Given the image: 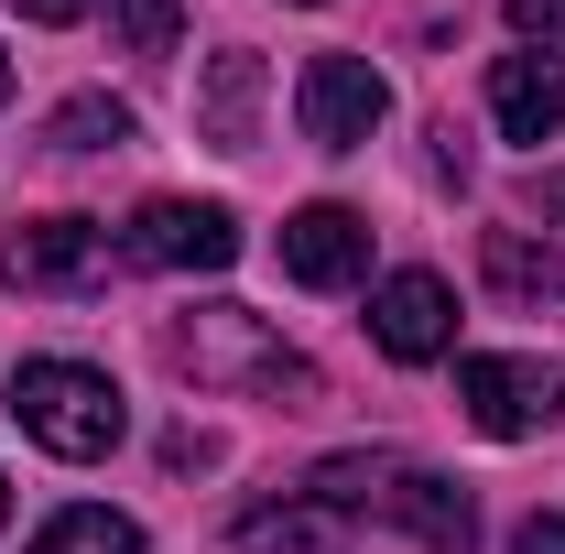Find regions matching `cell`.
Instances as JSON below:
<instances>
[{
    "instance_id": "obj_1",
    "label": "cell",
    "mask_w": 565,
    "mask_h": 554,
    "mask_svg": "<svg viewBox=\"0 0 565 554\" xmlns=\"http://www.w3.org/2000/svg\"><path fill=\"white\" fill-rule=\"evenodd\" d=\"M11 424H22L44 457L87 468V457H109V446L131 435V403H120V381L87 370V359H22V370H11Z\"/></svg>"
},
{
    "instance_id": "obj_2",
    "label": "cell",
    "mask_w": 565,
    "mask_h": 554,
    "mask_svg": "<svg viewBox=\"0 0 565 554\" xmlns=\"http://www.w3.org/2000/svg\"><path fill=\"white\" fill-rule=\"evenodd\" d=\"M163 348H174V370H185L196 392H294V403H316V370H305L250 305H196Z\"/></svg>"
},
{
    "instance_id": "obj_3",
    "label": "cell",
    "mask_w": 565,
    "mask_h": 554,
    "mask_svg": "<svg viewBox=\"0 0 565 554\" xmlns=\"http://www.w3.org/2000/svg\"><path fill=\"white\" fill-rule=\"evenodd\" d=\"M120 262H141V273H228L239 262V217L207 207V196H152L120 228Z\"/></svg>"
},
{
    "instance_id": "obj_4",
    "label": "cell",
    "mask_w": 565,
    "mask_h": 554,
    "mask_svg": "<svg viewBox=\"0 0 565 554\" xmlns=\"http://www.w3.org/2000/svg\"><path fill=\"white\" fill-rule=\"evenodd\" d=\"M294 120H305L316 152H359V141L392 120V87H381L370 55H316V66L294 76Z\"/></svg>"
},
{
    "instance_id": "obj_5",
    "label": "cell",
    "mask_w": 565,
    "mask_h": 554,
    "mask_svg": "<svg viewBox=\"0 0 565 554\" xmlns=\"http://www.w3.org/2000/svg\"><path fill=\"white\" fill-rule=\"evenodd\" d=\"M457 403L490 446H522V435H544L565 414V381L544 359H457Z\"/></svg>"
},
{
    "instance_id": "obj_6",
    "label": "cell",
    "mask_w": 565,
    "mask_h": 554,
    "mask_svg": "<svg viewBox=\"0 0 565 554\" xmlns=\"http://www.w3.org/2000/svg\"><path fill=\"white\" fill-rule=\"evenodd\" d=\"M109 262H120V239L98 217H22L11 228V283L22 294H98Z\"/></svg>"
},
{
    "instance_id": "obj_7",
    "label": "cell",
    "mask_w": 565,
    "mask_h": 554,
    "mask_svg": "<svg viewBox=\"0 0 565 554\" xmlns=\"http://www.w3.org/2000/svg\"><path fill=\"white\" fill-rule=\"evenodd\" d=\"M282 273H294V283H316V294L359 283V273H370V217H359V207H338V196L294 207V217H282Z\"/></svg>"
},
{
    "instance_id": "obj_8",
    "label": "cell",
    "mask_w": 565,
    "mask_h": 554,
    "mask_svg": "<svg viewBox=\"0 0 565 554\" xmlns=\"http://www.w3.org/2000/svg\"><path fill=\"white\" fill-rule=\"evenodd\" d=\"M370 338L392 348V359H446V348H457V294H446V283L435 273H392L381 283V294H370Z\"/></svg>"
},
{
    "instance_id": "obj_9",
    "label": "cell",
    "mask_w": 565,
    "mask_h": 554,
    "mask_svg": "<svg viewBox=\"0 0 565 554\" xmlns=\"http://www.w3.org/2000/svg\"><path fill=\"white\" fill-rule=\"evenodd\" d=\"M490 120H500V141H555L565 131V66L555 55H500L490 66Z\"/></svg>"
},
{
    "instance_id": "obj_10",
    "label": "cell",
    "mask_w": 565,
    "mask_h": 554,
    "mask_svg": "<svg viewBox=\"0 0 565 554\" xmlns=\"http://www.w3.org/2000/svg\"><path fill=\"white\" fill-rule=\"evenodd\" d=\"M381 511H392V522H403L424 554H468V544H479V511H468V489H457V479H424V468H403V479L381 489Z\"/></svg>"
},
{
    "instance_id": "obj_11",
    "label": "cell",
    "mask_w": 565,
    "mask_h": 554,
    "mask_svg": "<svg viewBox=\"0 0 565 554\" xmlns=\"http://www.w3.org/2000/svg\"><path fill=\"white\" fill-rule=\"evenodd\" d=\"M239 554H349V522L316 511V500H282V511H239Z\"/></svg>"
},
{
    "instance_id": "obj_12",
    "label": "cell",
    "mask_w": 565,
    "mask_h": 554,
    "mask_svg": "<svg viewBox=\"0 0 565 554\" xmlns=\"http://www.w3.org/2000/svg\"><path fill=\"white\" fill-rule=\"evenodd\" d=\"M217 152H250V120H262V55H217L207 66V98H196Z\"/></svg>"
},
{
    "instance_id": "obj_13",
    "label": "cell",
    "mask_w": 565,
    "mask_h": 554,
    "mask_svg": "<svg viewBox=\"0 0 565 554\" xmlns=\"http://www.w3.org/2000/svg\"><path fill=\"white\" fill-rule=\"evenodd\" d=\"M479 262H490L500 294H565V251H555V239H533V228H490Z\"/></svg>"
},
{
    "instance_id": "obj_14",
    "label": "cell",
    "mask_w": 565,
    "mask_h": 554,
    "mask_svg": "<svg viewBox=\"0 0 565 554\" xmlns=\"http://www.w3.org/2000/svg\"><path fill=\"white\" fill-rule=\"evenodd\" d=\"M33 554H141V522L98 511V500H76V511H55V522L33 533Z\"/></svg>"
},
{
    "instance_id": "obj_15",
    "label": "cell",
    "mask_w": 565,
    "mask_h": 554,
    "mask_svg": "<svg viewBox=\"0 0 565 554\" xmlns=\"http://www.w3.org/2000/svg\"><path fill=\"white\" fill-rule=\"evenodd\" d=\"M392 479H403L392 457H327V468H316V511H381Z\"/></svg>"
},
{
    "instance_id": "obj_16",
    "label": "cell",
    "mask_w": 565,
    "mask_h": 554,
    "mask_svg": "<svg viewBox=\"0 0 565 554\" xmlns=\"http://www.w3.org/2000/svg\"><path fill=\"white\" fill-rule=\"evenodd\" d=\"M131 141V109L120 98H66L55 109V152H120Z\"/></svg>"
},
{
    "instance_id": "obj_17",
    "label": "cell",
    "mask_w": 565,
    "mask_h": 554,
    "mask_svg": "<svg viewBox=\"0 0 565 554\" xmlns=\"http://www.w3.org/2000/svg\"><path fill=\"white\" fill-rule=\"evenodd\" d=\"M109 33H120V55H174L185 0H109Z\"/></svg>"
},
{
    "instance_id": "obj_18",
    "label": "cell",
    "mask_w": 565,
    "mask_h": 554,
    "mask_svg": "<svg viewBox=\"0 0 565 554\" xmlns=\"http://www.w3.org/2000/svg\"><path fill=\"white\" fill-rule=\"evenodd\" d=\"M511 33L533 55H565V0H511Z\"/></svg>"
},
{
    "instance_id": "obj_19",
    "label": "cell",
    "mask_w": 565,
    "mask_h": 554,
    "mask_svg": "<svg viewBox=\"0 0 565 554\" xmlns=\"http://www.w3.org/2000/svg\"><path fill=\"white\" fill-rule=\"evenodd\" d=\"M511 554H565V511H533V522L511 533Z\"/></svg>"
},
{
    "instance_id": "obj_20",
    "label": "cell",
    "mask_w": 565,
    "mask_h": 554,
    "mask_svg": "<svg viewBox=\"0 0 565 554\" xmlns=\"http://www.w3.org/2000/svg\"><path fill=\"white\" fill-rule=\"evenodd\" d=\"M163 468H217V435H163Z\"/></svg>"
},
{
    "instance_id": "obj_21",
    "label": "cell",
    "mask_w": 565,
    "mask_h": 554,
    "mask_svg": "<svg viewBox=\"0 0 565 554\" xmlns=\"http://www.w3.org/2000/svg\"><path fill=\"white\" fill-rule=\"evenodd\" d=\"M22 22H87V0H22Z\"/></svg>"
},
{
    "instance_id": "obj_22",
    "label": "cell",
    "mask_w": 565,
    "mask_h": 554,
    "mask_svg": "<svg viewBox=\"0 0 565 554\" xmlns=\"http://www.w3.org/2000/svg\"><path fill=\"white\" fill-rule=\"evenodd\" d=\"M544 217H555V228H565V174H555V185H544Z\"/></svg>"
},
{
    "instance_id": "obj_23",
    "label": "cell",
    "mask_w": 565,
    "mask_h": 554,
    "mask_svg": "<svg viewBox=\"0 0 565 554\" xmlns=\"http://www.w3.org/2000/svg\"><path fill=\"white\" fill-rule=\"evenodd\" d=\"M0 98H11V55H0Z\"/></svg>"
},
{
    "instance_id": "obj_24",
    "label": "cell",
    "mask_w": 565,
    "mask_h": 554,
    "mask_svg": "<svg viewBox=\"0 0 565 554\" xmlns=\"http://www.w3.org/2000/svg\"><path fill=\"white\" fill-rule=\"evenodd\" d=\"M0 522H11V479H0Z\"/></svg>"
}]
</instances>
